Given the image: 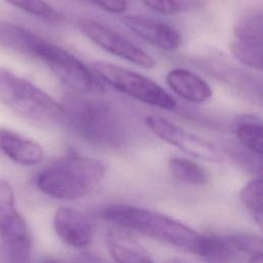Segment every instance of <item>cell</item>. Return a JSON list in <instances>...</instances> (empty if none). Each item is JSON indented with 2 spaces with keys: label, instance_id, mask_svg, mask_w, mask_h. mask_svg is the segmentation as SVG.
Here are the masks:
<instances>
[{
  "label": "cell",
  "instance_id": "6da1fadb",
  "mask_svg": "<svg viewBox=\"0 0 263 263\" xmlns=\"http://www.w3.org/2000/svg\"><path fill=\"white\" fill-rule=\"evenodd\" d=\"M61 105L62 120L79 139L103 148H116L124 143L125 125L108 102L77 93L65 99Z\"/></svg>",
  "mask_w": 263,
  "mask_h": 263
},
{
  "label": "cell",
  "instance_id": "7a4b0ae2",
  "mask_svg": "<svg viewBox=\"0 0 263 263\" xmlns=\"http://www.w3.org/2000/svg\"><path fill=\"white\" fill-rule=\"evenodd\" d=\"M103 217L120 228L141 232L196 256L204 255L206 236L164 214L137 205L114 204L104 210Z\"/></svg>",
  "mask_w": 263,
  "mask_h": 263
},
{
  "label": "cell",
  "instance_id": "3957f363",
  "mask_svg": "<svg viewBox=\"0 0 263 263\" xmlns=\"http://www.w3.org/2000/svg\"><path fill=\"white\" fill-rule=\"evenodd\" d=\"M104 164L90 157L67 155L44 167L36 177V185L44 194L75 200L86 196L103 180Z\"/></svg>",
  "mask_w": 263,
  "mask_h": 263
},
{
  "label": "cell",
  "instance_id": "277c9868",
  "mask_svg": "<svg viewBox=\"0 0 263 263\" xmlns=\"http://www.w3.org/2000/svg\"><path fill=\"white\" fill-rule=\"evenodd\" d=\"M20 53L44 63L60 81L79 95L103 90L95 74L77 57L29 30L24 35Z\"/></svg>",
  "mask_w": 263,
  "mask_h": 263
},
{
  "label": "cell",
  "instance_id": "5b68a950",
  "mask_svg": "<svg viewBox=\"0 0 263 263\" xmlns=\"http://www.w3.org/2000/svg\"><path fill=\"white\" fill-rule=\"evenodd\" d=\"M0 104L35 125L62 120L63 107L40 87L11 71L0 68Z\"/></svg>",
  "mask_w": 263,
  "mask_h": 263
},
{
  "label": "cell",
  "instance_id": "8992f818",
  "mask_svg": "<svg viewBox=\"0 0 263 263\" xmlns=\"http://www.w3.org/2000/svg\"><path fill=\"white\" fill-rule=\"evenodd\" d=\"M92 70L97 77L117 90L162 110H174L176 100L155 81L148 77L107 62H96Z\"/></svg>",
  "mask_w": 263,
  "mask_h": 263
},
{
  "label": "cell",
  "instance_id": "52a82bcc",
  "mask_svg": "<svg viewBox=\"0 0 263 263\" xmlns=\"http://www.w3.org/2000/svg\"><path fill=\"white\" fill-rule=\"evenodd\" d=\"M146 126L160 140L177 147L186 154L208 161H220L218 148L210 141L186 130L159 115H149L144 119Z\"/></svg>",
  "mask_w": 263,
  "mask_h": 263
},
{
  "label": "cell",
  "instance_id": "ba28073f",
  "mask_svg": "<svg viewBox=\"0 0 263 263\" xmlns=\"http://www.w3.org/2000/svg\"><path fill=\"white\" fill-rule=\"evenodd\" d=\"M80 31L105 51L144 69H152L156 61L144 49L137 46L116 31L93 20H80Z\"/></svg>",
  "mask_w": 263,
  "mask_h": 263
},
{
  "label": "cell",
  "instance_id": "9c48e42d",
  "mask_svg": "<svg viewBox=\"0 0 263 263\" xmlns=\"http://www.w3.org/2000/svg\"><path fill=\"white\" fill-rule=\"evenodd\" d=\"M203 258L211 263H230L240 256L254 257L262 254V239L251 233L205 235Z\"/></svg>",
  "mask_w": 263,
  "mask_h": 263
},
{
  "label": "cell",
  "instance_id": "30bf717a",
  "mask_svg": "<svg viewBox=\"0 0 263 263\" xmlns=\"http://www.w3.org/2000/svg\"><path fill=\"white\" fill-rule=\"evenodd\" d=\"M122 24L145 42L166 51H174L182 44V35L177 28L160 20L138 14L121 17Z\"/></svg>",
  "mask_w": 263,
  "mask_h": 263
},
{
  "label": "cell",
  "instance_id": "8fae6325",
  "mask_svg": "<svg viewBox=\"0 0 263 263\" xmlns=\"http://www.w3.org/2000/svg\"><path fill=\"white\" fill-rule=\"evenodd\" d=\"M0 237L4 247L31 240L28 225L15 208L10 184L0 181Z\"/></svg>",
  "mask_w": 263,
  "mask_h": 263
},
{
  "label": "cell",
  "instance_id": "7c38bea8",
  "mask_svg": "<svg viewBox=\"0 0 263 263\" xmlns=\"http://www.w3.org/2000/svg\"><path fill=\"white\" fill-rule=\"evenodd\" d=\"M52 226L55 234L66 245L83 249L92 240V227L88 219L73 208H60L55 211Z\"/></svg>",
  "mask_w": 263,
  "mask_h": 263
},
{
  "label": "cell",
  "instance_id": "4fadbf2b",
  "mask_svg": "<svg viewBox=\"0 0 263 263\" xmlns=\"http://www.w3.org/2000/svg\"><path fill=\"white\" fill-rule=\"evenodd\" d=\"M0 151L10 160L26 166L36 165L44 158L40 144L3 127H0Z\"/></svg>",
  "mask_w": 263,
  "mask_h": 263
},
{
  "label": "cell",
  "instance_id": "5bb4252c",
  "mask_svg": "<svg viewBox=\"0 0 263 263\" xmlns=\"http://www.w3.org/2000/svg\"><path fill=\"white\" fill-rule=\"evenodd\" d=\"M166 84L177 96L191 103H202L212 97V88L197 74L184 68H175L167 72Z\"/></svg>",
  "mask_w": 263,
  "mask_h": 263
},
{
  "label": "cell",
  "instance_id": "9a60e30c",
  "mask_svg": "<svg viewBox=\"0 0 263 263\" xmlns=\"http://www.w3.org/2000/svg\"><path fill=\"white\" fill-rule=\"evenodd\" d=\"M110 256L116 263H153L148 251L125 229H111L106 236Z\"/></svg>",
  "mask_w": 263,
  "mask_h": 263
},
{
  "label": "cell",
  "instance_id": "2e32d148",
  "mask_svg": "<svg viewBox=\"0 0 263 263\" xmlns=\"http://www.w3.org/2000/svg\"><path fill=\"white\" fill-rule=\"evenodd\" d=\"M167 166L172 176L180 182L191 185H204L208 183L209 177L206 172L192 160L181 157H171Z\"/></svg>",
  "mask_w": 263,
  "mask_h": 263
},
{
  "label": "cell",
  "instance_id": "e0dca14e",
  "mask_svg": "<svg viewBox=\"0 0 263 263\" xmlns=\"http://www.w3.org/2000/svg\"><path fill=\"white\" fill-rule=\"evenodd\" d=\"M238 142L249 151L261 155L263 152L262 124L255 118H245L234 127Z\"/></svg>",
  "mask_w": 263,
  "mask_h": 263
},
{
  "label": "cell",
  "instance_id": "ac0fdd59",
  "mask_svg": "<svg viewBox=\"0 0 263 263\" xmlns=\"http://www.w3.org/2000/svg\"><path fill=\"white\" fill-rule=\"evenodd\" d=\"M232 33L237 40L262 44L263 18L261 11L250 12L241 16L235 22Z\"/></svg>",
  "mask_w": 263,
  "mask_h": 263
},
{
  "label": "cell",
  "instance_id": "d6986e66",
  "mask_svg": "<svg viewBox=\"0 0 263 263\" xmlns=\"http://www.w3.org/2000/svg\"><path fill=\"white\" fill-rule=\"evenodd\" d=\"M229 49L232 55L243 66L262 70V44L241 40H233L229 44Z\"/></svg>",
  "mask_w": 263,
  "mask_h": 263
},
{
  "label": "cell",
  "instance_id": "ffe728a7",
  "mask_svg": "<svg viewBox=\"0 0 263 263\" xmlns=\"http://www.w3.org/2000/svg\"><path fill=\"white\" fill-rule=\"evenodd\" d=\"M262 179L256 178L247 183L239 191L241 202L255 216L259 224L262 223Z\"/></svg>",
  "mask_w": 263,
  "mask_h": 263
},
{
  "label": "cell",
  "instance_id": "44dd1931",
  "mask_svg": "<svg viewBox=\"0 0 263 263\" xmlns=\"http://www.w3.org/2000/svg\"><path fill=\"white\" fill-rule=\"evenodd\" d=\"M4 1L21 10H24L30 14H33L39 17L48 18V20H55L57 17H59V14L54 10V8L44 0H4Z\"/></svg>",
  "mask_w": 263,
  "mask_h": 263
},
{
  "label": "cell",
  "instance_id": "7402d4cb",
  "mask_svg": "<svg viewBox=\"0 0 263 263\" xmlns=\"http://www.w3.org/2000/svg\"><path fill=\"white\" fill-rule=\"evenodd\" d=\"M142 2L151 10L172 15L180 11V5L177 0H142Z\"/></svg>",
  "mask_w": 263,
  "mask_h": 263
},
{
  "label": "cell",
  "instance_id": "603a6c76",
  "mask_svg": "<svg viewBox=\"0 0 263 263\" xmlns=\"http://www.w3.org/2000/svg\"><path fill=\"white\" fill-rule=\"evenodd\" d=\"M101 9L115 14H121L127 10V3L125 0H88Z\"/></svg>",
  "mask_w": 263,
  "mask_h": 263
},
{
  "label": "cell",
  "instance_id": "cb8c5ba5",
  "mask_svg": "<svg viewBox=\"0 0 263 263\" xmlns=\"http://www.w3.org/2000/svg\"><path fill=\"white\" fill-rule=\"evenodd\" d=\"M247 263H263V259H262V254H258L254 257L249 258Z\"/></svg>",
  "mask_w": 263,
  "mask_h": 263
},
{
  "label": "cell",
  "instance_id": "d4e9b609",
  "mask_svg": "<svg viewBox=\"0 0 263 263\" xmlns=\"http://www.w3.org/2000/svg\"><path fill=\"white\" fill-rule=\"evenodd\" d=\"M164 263H189V262L186 261L185 259H181V258H172V259L165 261Z\"/></svg>",
  "mask_w": 263,
  "mask_h": 263
},
{
  "label": "cell",
  "instance_id": "484cf974",
  "mask_svg": "<svg viewBox=\"0 0 263 263\" xmlns=\"http://www.w3.org/2000/svg\"><path fill=\"white\" fill-rule=\"evenodd\" d=\"M40 263H62V262H60L59 260L53 259V258H46L43 261H41Z\"/></svg>",
  "mask_w": 263,
  "mask_h": 263
}]
</instances>
